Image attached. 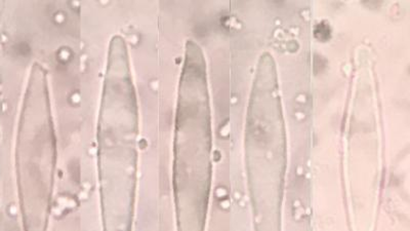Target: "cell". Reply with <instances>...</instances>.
<instances>
[{
    "label": "cell",
    "mask_w": 410,
    "mask_h": 231,
    "mask_svg": "<svg viewBox=\"0 0 410 231\" xmlns=\"http://www.w3.org/2000/svg\"><path fill=\"white\" fill-rule=\"evenodd\" d=\"M317 29H319V31H316V35H318L319 33H321L318 38L319 39H322V36H325V39H327L329 37V34H331V31H329V27L323 26V24L321 25H318Z\"/></svg>",
    "instance_id": "6da1fadb"
}]
</instances>
